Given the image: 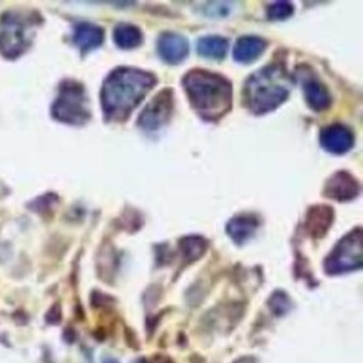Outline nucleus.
<instances>
[{
    "mask_svg": "<svg viewBox=\"0 0 363 363\" xmlns=\"http://www.w3.org/2000/svg\"><path fill=\"white\" fill-rule=\"evenodd\" d=\"M325 193L330 198L336 199V201H350V199L357 198L358 193H360V185L350 173L339 171V173H335L328 179Z\"/></svg>",
    "mask_w": 363,
    "mask_h": 363,
    "instance_id": "nucleus-11",
    "label": "nucleus"
},
{
    "mask_svg": "<svg viewBox=\"0 0 363 363\" xmlns=\"http://www.w3.org/2000/svg\"><path fill=\"white\" fill-rule=\"evenodd\" d=\"M259 226V220L253 215H240L234 216L232 221H229L228 226H226V232H228L229 236L234 243L238 245H243L253 236L256 229Z\"/></svg>",
    "mask_w": 363,
    "mask_h": 363,
    "instance_id": "nucleus-14",
    "label": "nucleus"
},
{
    "mask_svg": "<svg viewBox=\"0 0 363 363\" xmlns=\"http://www.w3.org/2000/svg\"><path fill=\"white\" fill-rule=\"evenodd\" d=\"M298 71L301 72L300 80L303 85V94H305V99L308 102L310 108L313 111H325L330 108L332 97L327 85H325L310 69V74H305L301 69Z\"/></svg>",
    "mask_w": 363,
    "mask_h": 363,
    "instance_id": "nucleus-9",
    "label": "nucleus"
},
{
    "mask_svg": "<svg viewBox=\"0 0 363 363\" xmlns=\"http://www.w3.org/2000/svg\"><path fill=\"white\" fill-rule=\"evenodd\" d=\"M84 87L78 83H64L57 101H55L52 114L59 121L67 124H84L89 119V111L85 106Z\"/></svg>",
    "mask_w": 363,
    "mask_h": 363,
    "instance_id": "nucleus-4",
    "label": "nucleus"
},
{
    "mask_svg": "<svg viewBox=\"0 0 363 363\" xmlns=\"http://www.w3.org/2000/svg\"><path fill=\"white\" fill-rule=\"evenodd\" d=\"M362 266V229L352 232L339 245L333 248L330 256L325 262V271L328 275L348 273Z\"/></svg>",
    "mask_w": 363,
    "mask_h": 363,
    "instance_id": "nucleus-5",
    "label": "nucleus"
},
{
    "mask_svg": "<svg viewBox=\"0 0 363 363\" xmlns=\"http://www.w3.org/2000/svg\"><path fill=\"white\" fill-rule=\"evenodd\" d=\"M320 143L325 151L332 155H345L355 144V136L348 129L347 126L341 124H333V126L325 127L320 136Z\"/></svg>",
    "mask_w": 363,
    "mask_h": 363,
    "instance_id": "nucleus-8",
    "label": "nucleus"
},
{
    "mask_svg": "<svg viewBox=\"0 0 363 363\" xmlns=\"http://www.w3.org/2000/svg\"><path fill=\"white\" fill-rule=\"evenodd\" d=\"M156 85V78L151 72L119 67L106 79L102 87V109L108 119L122 121L138 108L144 96Z\"/></svg>",
    "mask_w": 363,
    "mask_h": 363,
    "instance_id": "nucleus-1",
    "label": "nucleus"
},
{
    "mask_svg": "<svg viewBox=\"0 0 363 363\" xmlns=\"http://www.w3.org/2000/svg\"><path fill=\"white\" fill-rule=\"evenodd\" d=\"M294 12L292 2H275L268 7V19L270 20H286Z\"/></svg>",
    "mask_w": 363,
    "mask_h": 363,
    "instance_id": "nucleus-19",
    "label": "nucleus"
},
{
    "mask_svg": "<svg viewBox=\"0 0 363 363\" xmlns=\"http://www.w3.org/2000/svg\"><path fill=\"white\" fill-rule=\"evenodd\" d=\"M332 221L333 211L330 206H315L310 209L308 218H306V226H308V232L315 238H322L330 229Z\"/></svg>",
    "mask_w": 363,
    "mask_h": 363,
    "instance_id": "nucleus-16",
    "label": "nucleus"
},
{
    "mask_svg": "<svg viewBox=\"0 0 363 363\" xmlns=\"http://www.w3.org/2000/svg\"><path fill=\"white\" fill-rule=\"evenodd\" d=\"M243 363H255L253 358H243Z\"/></svg>",
    "mask_w": 363,
    "mask_h": 363,
    "instance_id": "nucleus-21",
    "label": "nucleus"
},
{
    "mask_svg": "<svg viewBox=\"0 0 363 363\" xmlns=\"http://www.w3.org/2000/svg\"><path fill=\"white\" fill-rule=\"evenodd\" d=\"M196 49H198V54L204 59L221 61V59L226 57V52L229 49V42L221 36H206L198 41Z\"/></svg>",
    "mask_w": 363,
    "mask_h": 363,
    "instance_id": "nucleus-15",
    "label": "nucleus"
},
{
    "mask_svg": "<svg viewBox=\"0 0 363 363\" xmlns=\"http://www.w3.org/2000/svg\"><path fill=\"white\" fill-rule=\"evenodd\" d=\"M114 42L121 49H136L143 44V32L132 24H119L114 29Z\"/></svg>",
    "mask_w": 363,
    "mask_h": 363,
    "instance_id": "nucleus-17",
    "label": "nucleus"
},
{
    "mask_svg": "<svg viewBox=\"0 0 363 363\" xmlns=\"http://www.w3.org/2000/svg\"><path fill=\"white\" fill-rule=\"evenodd\" d=\"M72 41H74V44L78 45L80 50L87 52V50L97 49V47L104 42V31H102L99 25L87 22L78 24L74 29Z\"/></svg>",
    "mask_w": 363,
    "mask_h": 363,
    "instance_id": "nucleus-13",
    "label": "nucleus"
},
{
    "mask_svg": "<svg viewBox=\"0 0 363 363\" xmlns=\"http://www.w3.org/2000/svg\"><path fill=\"white\" fill-rule=\"evenodd\" d=\"M183 85L193 109L204 119H220L232 109V83L223 76L194 69L185 76Z\"/></svg>",
    "mask_w": 363,
    "mask_h": 363,
    "instance_id": "nucleus-2",
    "label": "nucleus"
},
{
    "mask_svg": "<svg viewBox=\"0 0 363 363\" xmlns=\"http://www.w3.org/2000/svg\"><path fill=\"white\" fill-rule=\"evenodd\" d=\"M0 52L6 57L14 59L27 47V39H25V29L27 24L17 17L14 12H8L0 19Z\"/></svg>",
    "mask_w": 363,
    "mask_h": 363,
    "instance_id": "nucleus-6",
    "label": "nucleus"
},
{
    "mask_svg": "<svg viewBox=\"0 0 363 363\" xmlns=\"http://www.w3.org/2000/svg\"><path fill=\"white\" fill-rule=\"evenodd\" d=\"M208 243L201 236H187L179 241L181 253L185 255L186 262H194V259L201 258L204 251H206Z\"/></svg>",
    "mask_w": 363,
    "mask_h": 363,
    "instance_id": "nucleus-18",
    "label": "nucleus"
},
{
    "mask_svg": "<svg viewBox=\"0 0 363 363\" xmlns=\"http://www.w3.org/2000/svg\"><path fill=\"white\" fill-rule=\"evenodd\" d=\"M157 54L164 62L179 64L183 62L190 54V44L186 37L174 32H164L157 39Z\"/></svg>",
    "mask_w": 363,
    "mask_h": 363,
    "instance_id": "nucleus-10",
    "label": "nucleus"
},
{
    "mask_svg": "<svg viewBox=\"0 0 363 363\" xmlns=\"http://www.w3.org/2000/svg\"><path fill=\"white\" fill-rule=\"evenodd\" d=\"M270 306L275 315H285L290 310V298L283 292H276L270 298Z\"/></svg>",
    "mask_w": 363,
    "mask_h": 363,
    "instance_id": "nucleus-20",
    "label": "nucleus"
},
{
    "mask_svg": "<svg viewBox=\"0 0 363 363\" xmlns=\"http://www.w3.org/2000/svg\"><path fill=\"white\" fill-rule=\"evenodd\" d=\"M266 49V41L256 36H245L238 39L233 49L234 61L240 64H250L256 61Z\"/></svg>",
    "mask_w": 363,
    "mask_h": 363,
    "instance_id": "nucleus-12",
    "label": "nucleus"
},
{
    "mask_svg": "<svg viewBox=\"0 0 363 363\" xmlns=\"http://www.w3.org/2000/svg\"><path fill=\"white\" fill-rule=\"evenodd\" d=\"M288 74L283 67L271 64L255 72L245 84L246 106L255 114H266L288 99Z\"/></svg>",
    "mask_w": 363,
    "mask_h": 363,
    "instance_id": "nucleus-3",
    "label": "nucleus"
},
{
    "mask_svg": "<svg viewBox=\"0 0 363 363\" xmlns=\"http://www.w3.org/2000/svg\"><path fill=\"white\" fill-rule=\"evenodd\" d=\"M173 91L171 89H164L144 108L141 113V118L138 124L146 131H157L169 121L171 114H173Z\"/></svg>",
    "mask_w": 363,
    "mask_h": 363,
    "instance_id": "nucleus-7",
    "label": "nucleus"
}]
</instances>
